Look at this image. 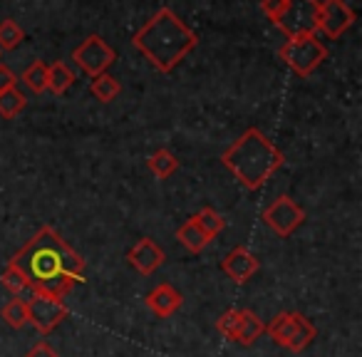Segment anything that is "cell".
<instances>
[{
    "instance_id": "52a82bcc",
    "label": "cell",
    "mask_w": 362,
    "mask_h": 357,
    "mask_svg": "<svg viewBox=\"0 0 362 357\" xmlns=\"http://www.w3.org/2000/svg\"><path fill=\"white\" fill-rule=\"evenodd\" d=\"M72 60L75 65L80 67L85 75L97 77V75H105L117 60V52L112 50V45H107L105 37L100 35H90L82 45H77L72 50Z\"/></svg>"
},
{
    "instance_id": "277c9868",
    "label": "cell",
    "mask_w": 362,
    "mask_h": 357,
    "mask_svg": "<svg viewBox=\"0 0 362 357\" xmlns=\"http://www.w3.org/2000/svg\"><path fill=\"white\" fill-rule=\"evenodd\" d=\"M266 332L276 345L291 352H303L313 345L317 330L303 312H278L266 325Z\"/></svg>"
},
{
    "instance_id": "6da1fadb",
    "label": "cell",
    "mask_w": 362,
    "mask_h": 357,
    "mask_svg": "<svg viewBox=\"0 0 362 357\" xmlns=\"http://www.w3.org/2000/svg\"><path fill=\"white\" fill-rule=\"evenodd\" d=\"M11 266L23 273L33 295L62 300L77 283H85V258L52 226H42L11 258Z\"/></svg>"
},
{
    "instance_id": "9c48e42d",
    "label": "cell",
    "mask_w": 362,
    "mask_h": 357,
    "mask_svg": "<svg viewBox=\"0 0 362 357\" xmlns=\"http://www.w3.org/2000/svg\"><path fill=\"white\" fill-rule=\"evenodd\" d=\"M263 221H266V226L271 228L276 236L288 238L303 226V221H305V211H303V209L298 206L291 197L283 194V197L273 199L271 206H266V211H263Z\"/></svg>"
},
{
    "instance_id": "ac0fdd59",
    "label": "cell",
    "mask_w": 362,
    "mask_h": 357,
    "mask_svg": "<svg viewBox=\"0 0 362 357\" xmlns=\"http://www.w3.org/2000/svg\"><path fill=\"white\" fill-rule=\"evenodd\" d=\"M192 218H194V223H197V226L202 228V231L206 233L209 238H211V241L218 236V233L223 231V228H226V218H223L218 211H214L211 206L202 209V211H199V213H194Z\"/></svg>"
},
{
    "instance_id": "ffe728a7",
    "label": "cell",
    "mask_w": 362,
    "mask_h": 357,
    "mask_svg": "<svg viewBox=\"0 0 362 357\" xmlns=\"http://www.w3.org/2000/svg\"><path fill=\"white\" fill-rule=\"evenodd\" d=\"M25 105H28L25 95H23V92H18L16 87L0 92V117L13 119V117H18L23 110H25Z\"/></svg>"
},
{
    "instance_id": "2e32d148",
    "label": "cell",
    "mask_w": 362,
    "mask_h": 357,
    "mask_svg": "<svg viewBox=\"0 0 362 357\" xmlns=\"http://www.w3.org/2000/svg\"><path fill=\"white\" fill-rule=\"evenodd\" d=\"M72 85H75V72L70 70V65H65L62 60L47 65V90H52L55 95H65Z\"/></svg>"
},
{
    "instance_id": "ba28073f",
    "label": "cell",
    "mask_w": 362,
    "mask_h": 357,
    "mask_svg": "<svg viewBox=\"0 0 362 357\" xmlns=\"http://www.w3.org/2000/svg\"><path fill=\"white\" fill-rule=\"evenodd\" d=\"M317 0H288L276 25L286 33V37L310 35L317 28Z\"/></svg>"
},
{
    "instance_id": "4316f807",
    "label": "cell",
    "mask_w": 362,
    "mask_h": 357,
    "mask_svg": "<svg viewBox=\"0 0 362 357\" xmlns=\"http://www.w3.org/2000/svg\"><path fill=\"white\" fill-rule=\"evenodd\" d=\"M16 85H18L16 72H13L11 67L0 65V92H3V90H11V87H16Z\"/></svg>"
},
{
    "instance_id": "7a4b0ae2",
    "label": "cell",
    "mask_w": 362,
    "mask_h": 357,
    "mask_svg": "<svg viewBox=\"0 0 362 357\" xmlns=\"http://www.w3.org/2000/svg\"><path fill=\"white\" fill-rule=\"evenodd\" d=\"M132 42L156 70L171 72L199 45V37L174 11L161 8L141 30H136Z\"/></svg>"
},
{
    "instance_id": "d6986e66",
    "label": "cell",
    "mask_w": 362,
    "mask_h": 357,
    "mask_svg": "<svg viewBox=\"0 0 362 357\" xmlns=\"http://www.w3.org/2000/svg\"><path fill=\"white\" fill-rule=\"evenodd\" d=\"M0 317L8 322L11 327H16V330H21V327L28 325V305L23 298H11V300L6 303V305L0 308Z\"/></svg>"
},
{
    "instance_id": "cb8c5ba5",
    "label": "cell",
    "mask_w": 362,
    "mask_h": 357,
    "mask_svg": "<svg viewBox=\"0 0 362 357\" xmlns=\"http://www.w3.org/2000/svg\"><path fill=\"white\" fill-rule=\"evenodd\" d=\"M23 80H25V85L30 87L35 95L45 92L47 90V65L42 60H35L25 72H23Z\"/></svg>"
},
{
    "instance_id": "484cf974",
    "label": "cell",
    "mask_w": 362,
    "mask_h": 357,
    "mask_svg": "<svg viewBox=\"0 0 362 357\" xmlns=\"http://www.w3.org/2000/svg\"><path fill=\"white\" fill-rule=\"evenodd\" d=\"M25 357H60V355H57L55 347H52L47 340H40V342H35V345L30 347V352H28Z\"/></svg>"
},
{
    "instance_id": "5bb4252c",
    "label": "cell",
    "mask_w": 362,
    "mask_h": 357,
    "mask_svg": "<svg viewBox=\"0 0 362 357\" xmlns=\"http://www.w3.org/2000/svg\"><path fill=\"white\" fill-rule=\"evenodd\" d=\"M144 303H146V308L154 312V315L169 317V315H174V312L181 308V303H184V295H181V293L176 291L171 283H159L154 291H149V295L144 298Z\"/></svg>"
},
{
    "instance_id": "3957f363",
    "label": "cell",
    "mask_w": 362,
    "mask_h": 357,
    "mask_svg": "<svg viewBox=\"0 0 362 357\" xmlns=\"http://www.w3.org/2000/svg\"><path fill=\"white\" fill-rule=\"evenodd\" d=\"M221 161L243 189L258 192L286 164V156L261 129L251 127L223 151Z\"/></svg>"
},
{
    "instance_id": "7402d4cb",
    "label": "cell",
    "mask_w": 362,
    "mask_h": 357,
    "mask_svg": "<svg viewBox=\"0 0 362 357\" xmlns=\"http://www.w3.org/2000/svg\"><path fill=\"white\" fill-rule=\"evenodd\" d=\"M23 40H25V33H23V28L13 18H6V21L0 23V52L16 50Z\"/></svg>"
},
{
    "instance_id": "603a6c76",
    "label": "cell",
    "mask_w": 362,
    "mask_h": 357,
    "mask_svg": "<svg viewBox=\"0 0 362 357\" xmlns=\"http://www.w3.org/2000/svg\"><path fill=\"white\" fill-rule=\"evenodd\" d=\"M0 283H3V286H6L8 291H11L16 298H23V295H25V300H28V298L33 295L30 288H28V283H25V278H23V273H21V271H16V268H13L11 263L6 266V271L0 273Z\"/></svg>"
},
{
    "instance_id": "4fadbf2b",
    "label": "cell",
    "mask_w": 362,
    "mask_h": 357,
    "mask_svg": "<svg viewBox=\"0 0 362 357\" xmlns=\"http://www.w3.org/2000/svg\"><path fill=\"white\" fill-rule=\"evenodd\" d=\"M221 268H223V273H226V276L231 278L233 283L243 286V283H248L253 276H256L258 268H261V263H258V258L253 256V253L248 251V248L236 246L221 261Z\"/></svg>"
},
{
    "instance_id": "5b68a950",
    "label": "cell",
    "mask_w": 362,
    "mask_h": 357,
    "mask_svg": "<svg viewBox=\"0 0 362 357\" xmlns=\"http://www.w3.org/2000/svg\"><path fill=\"white\" fill-rule=\"evenodd\" d=\"M281 57L296 75L310 77L327 60V47L322 45L317 33H310V35L288 37L281 47Z\"/></svg>"
},
{
    "instance_id": "e0dca14e",
    "label": "cell",
    "mask_w": 362,
    "mask_h": 357,
    "mask_svg": "<svg viewBox=\"0 0 362 357\" xmlns=\"http://www.w3.org/2000/svg\"><path fill=\"white\" fill-rule=\"evenodd\" d=\"M176 169H179V159L169 149H156L149 156V171L156 179H169L171 174H176Z\"/></svg>"
},
{
    "instance_id": "9a60e30c",
    "label": "cell",
    "mask_w": 362,
    "mask_h": 357,
    "mask_svg": "<svg viewBox=\"0 0 362 357\" xmlns=\"http://www.w3.org/2000/svg\"><path fill=\"white\" fill-rule=\"evenodd\" d=\"M176 241L181 243V246L187 248V251H192V253H202L204 248L211 243V238L206 236V233L202 231V228L194 223V218H189L184 226H179L176 228Z\"/></svg>"
},
{
    "instance_id": "44dd1931",
    "label": "cell",
    "mask_w": 362,
    "mask_h": 357,
    "mask_svg": "<svg viewBox=\"0 0 362 357\" xmlns=\"http://www.w3.org/2000/svg\"><path fill=\"white\" fill-rule=\"evenodd\" d=\"M119 82L115 80L112 75H97V77H92V95L97 97L100 102H115L117 100V95H119Z\"/></svg>"
},
{
    "instance_id": "7c38bea8",
    "label": "cell",
    "mask_w": 362,
    "mask_h": 357,
    "mask_svg": "<svg viewBox=\"0 0 362 357\" xmlns=\"http://www.w3.org/2000/svg\"><path fill=\"white\" fill-rule=\"evenodd\" d=\"M127 261H129V266L134 268L136 273H141V276H151V273H154L156 268L166 261V256H164V251L156 246L154 238L144 236L129 248Z\"/></svg>"
},
{
    "instance_id": "30bf717a",
    "label": "cell",
    "mask_w": 362,
    "mask_h": 357,
    "mask_svg": "<svg viewBox=\"0 0 362 357\" xmlns=\"http://www.w3.org/2000/svg\"><path fill=\"white\" fill-rule=\"evenodd\" d=\"M25 305H28V322H33L42 335H50L67 317V305L60 298L30 295L25 300Z\"/></svg>"
},
{
    "instance_id": "8992f818",
    "label": "cell",
    "mask_w": 362,
    "mask_h": 357,
    "mask_svg": "<svg viewBox=\"0 0 362 357\" xmlns=\"http://www.w3.org/2000/svg\"><path fill=\"white\" fill-rule=\"evenodd\" d=\"M216 330L223 340L236 342V345H241V347H251L263 337L266 325H263V320L253 310L233 308V310H226L223 315H218Z\"/></svg>"
},
{
    "instance_id": "8fae6325",
    "label": "cell",
    "mask_w": 362,
    "mask_h": 357,
    "mask_svg": "<svg viewBox=\"0 0 362 357\" xmlns=\"http://www.w3.org/2000/svg\"><path fill=\"white\" fill-rule=\"evenodd\" d=\"M355 23V13L345 0H322L317 6V28L315 33H322L325 37L335 40L342 33H347Z\"/></svg>"
},
{
    "instance_id": "d4e9b609",
    "label": "cell",
    "mask_w": 362,
    "mask_h": 357,
    "mask_svg": "<svg viewBox=\"0 0 362 357\" xmlns=\"http://www.w3.org/2000/svg\"><path fill=\"white\" fill-rule=\"evenodd\" d=\"M286 3H288V0H261V11H263V16H266L268 21L276 23L278 18L283 16V11H286Z\"/></svg>"
}]
</instances>
